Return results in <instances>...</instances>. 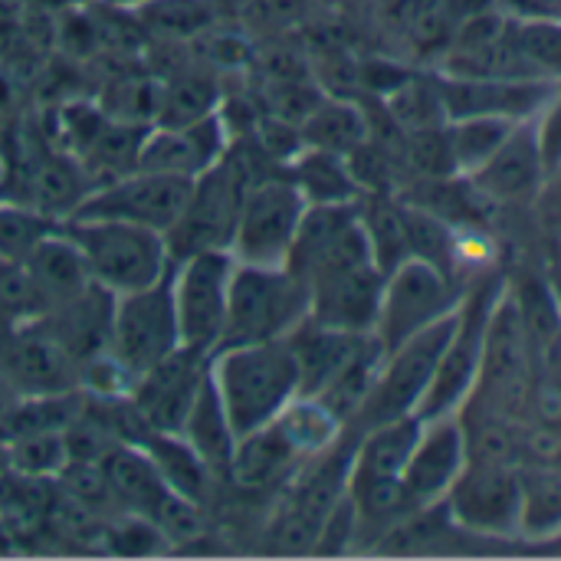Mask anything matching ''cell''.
Masks as SVG:
<instances>
[{"instance_id":"31","label":"cell","mask_w":561,"mask_h":561,"mask_svg":"<svg viewBox=\"0 0 561 561\" xmlns=\"http://www.w3.org/2000/svg\"><path fill=\"white\" fill-rule=\"evenodd\" d=\"M358 217L371 247L375 266L388 276L398 270L411 250H408V224H404V201H398L391 191L381 194H362L358 201Z\"/></svg>"},{"instance_id":"46","label":"cell","mask_w":561,"mask_h":561,"mask_svg":"<svg viewBox=\"0 0 561 561\" xmlns=\"http://www.w3.org/2000/svg\"><path fill=\"white\" fill-rule=\"evenodd\" d=\"M312 3H316L319 10H342L348 0H312Z\"/></svg>"},{"instance_id":"14","label":"cell","mask_w":561,"mask_h":561,"mask_svg":"<svg viewBox=\"0 0 561 561\" xmlns=\"http://www.w3.org/2000/svg\"><path fill=\"white\" fill-rule=\"evenodd\" d=\"M444 506L467 529L513 533L523 516V473L503 460H467Z\"/></svg>"},{"instance_id":"19","label":"cell","mask_w":561,"mask_h":561,"mask_svg":"<svg viewBox=\"0 0 561 561\" xmlns=\"http://www.w3.org/2000/svg\"><path fill=\"white\" fill-rule=\"evenodd\" d=\"M467 463V434L460 414H447L437 421H427L417 447L401 473L408 496L414 506H434L447 496L457 473Z\"/></svg>"},{"instance_id":"38","label":"cell","mask_w":561,"mask_h":561,"mask_svg":"<svg viewBox=\"0 0 561 561\" xmlns=\"http://www.w3.org/2000/svg\"><path fill=\"white\" fill-rule=\"evenodd\" d=\"M401 161L417 178H454V174H460L447 125H431V128L404 131V154H401Z\"/></svg>"},{"instance_id":"28","label":"cell","mask_w":561,"mask_h":561,"mask_svg":"<svg viewBox=\"0 0 561 561\" xmlns=\"http://www.w3.org/2000/svg\"><path fill=\"white\" fill-rule=\"evenodd\" d=\"M424 424L417 414H404L385 424H375L368 431L358 434V447H355V463H352V480H365V477H401L417 437H421Z\"/></svg>"},{"instance_id":"29","label":"cell","mask_w":561,"mask_h":561,"mask_svg":"<svg viewBox=\"0 0 561 561\" xmlns=\"http://www.w3.org/2000/svg\"><path fill=\"white\" fill-rule=\"evenodd\" d=\"M299 131L309 148L348 154L371 135V118L352 95H322Z\"/></svg>"},{"instance_id":"9","label":"cell","mask_w":561,"mask_h":561,"mask_svg":"<svg viewBox=\"0 0 561 561\" xmlns=\"http://www.w3.org/2000/svg\"><path fill=\"white\" fill-rule=\"evenodd\" d=\"M233 270L237 260L230 250H201L174 260L171 289L181 345L204 355H214L220 348Z\"/></svg>"},{"instance_id":"39","label":"cell","mask_w":561,"mask_h":561,"mask_svg":"<svg viewBox=\"0 0 561 561\" xmlns=\"http://www.w3.org/2000/svg\"><path fill=\"white\" fill-rule=\"evenodd\" d=\"M510 36L542 79H559L561 20H510Z\"/></svg>"},{"instance_id":"47","label":"cell","mask_w":561,"mask_h":561,"mask_svg":"<svg viewBox=\"0 0 561 561\" xmlns=\"http://www.w3.org/2000/svg\"><path fill=\"white\" fill-rule=\"evenodd\" d=\"M549 283H552V293H556V299H559V309H561V266L552 270V279H549Z\"/></svg>"},{"instance_id":"21","label":"cell","mask_w":561,"mask_h":561,"mask_svg":"<svg viewBox=\"0 0 561 561\" xmlns=\"http://www.w3.org/2000/svg\"><path fill=\"white\" fill-rule=\"evenodd\" d=\"M302 463H306V460H302L299 450L289 444V437L279 431V424L270 421V424H263V427H256V431L237 437L227 483H230L233 490H243V493L276 490V486L289 483Z\"/></svg>"},{"instance_id":"27","label":"cell","mask_w":561,"mask_h":561,"mask_svg":"<svg viewBox=\"0 0 561 561\" xmlns=\"http://www.w3.org/2000/svg\"><path fill=\"white\" fill-rule=\"evenodd\" d=\"M131 13L151 43H194L230 16V0H148Z\"/></svg>"},{"instance_id":"3","label":"cell","mask_w":561,"mask_h":561,"mask_svg":"<svg viewBox=\"0 0 561 561\" xmlns=\"http://www.w3.org/2000/svg\"><path fill=\"white\" fill-rule=\"evenodd\" d=\"M256 178H263V171L253 164L250 148L230 141L227 154L191 181L184 210L164 237L171 256L181 260L201 250H230L243 194Z\"/></svg>"},{"instance_id":"48","label":"cell","mask_w":561,"mask_h":561,"mask_svg":"<svg viewBox=\"0 0 561 561\" xmlns=\"http://www.w3.org/2000/svg\"><path fill=\"white\" fill-rule=\"evenodd\" d=\"M0 440H7V427H3V421H0Z\"/></svg>"},{"instance_id":"4","label":"cell","mask_w":561,"mask_h":561,"mask_svg":"<svg viewBox=\"0 0 561 561\" xmlns=\"http://www.w3.org/2000/svg\"><path fill=\"white\" fill-rule=\"evenodd\" d=\"M309 316V286L286 266L237 263L220 348L286 339Z\"/></svg>"},{"instance_id":"15","label":"cell","mask_w":561,"mask_h":561,"mask_svg":"<svg viewBox=\"0 0 561 561\" xmlns=\"http://www.w3.org/2000/svg\"><path fill=\"white\" fill-rule=\"evenodd\" d=\"M210 358L214 355L178 345L171 355H164L158 365H151L131 381L128 398L151 431H168V434L181 431L187 411L194 408L210 375Z\"/></svg>"},{"instance_id":"17","label":"cell","mask_w":561,"mask_h":561,"mask_svg":"<svg viewBox=\"0 0 561 561\" xmlns=\"http://www.w3.org/2000/svg\"><path fill=\"white\" fill-rule=\"evenodd\" d=\"M230 148V128L220 112L191 122V125H151L145 131L138 168L194 181L207 168H214Z\"/></svg>"},{"instance_id":"43","label":"cell","mask_w":561,"mask_h":561,"mask_svg":"<svg viewBox=\"0 0 561 561\" xmlns=\"http://www.w3.org/2000/svg\"><path fill=\"white\" fill-rule=\"evenodd\" d=\"M510 20H561V0H496Z\"/></svg>"},{"instance_id":"40","label":"cell","mask_w":561,"mask_h":561,"mask_svg":"<svg viewBox=\"0 0 561 561\" xmlns=\"http://www.w3.org/2000/svg\"><path fill=\"white\" fill-rule=\"evenodd\" d=\"M529 529H549L561 523V480L556 477H539L529 480L523 477V516Z\"/></svg>"},{"instance_id":"36","label":"cell","mask_w":561,"mask_h":561,"mask_svg":"<svg viewBox=\"0 0 561 561\" xmlns=\"http://www.w3.org/2000/svg\"><path fill=\"white\" fill-rule=\"evenodd\" d=\"M385 108L404 131L447 125V112H444L434 76H411L404 85H398L391 95H385Z\"/></svg>"},{"instance_id":"2","label":"cell","mask_w":561,"mask_h":561,"mask_svg":"<svg viewBox=\"0 0 561 561\" xmlns=\"http://www.w3.org/2000/svg\"><path fill=\"white\" fill-rule=\"evenodd\" d=\"M62 230L82 253L92 283L112 296L145 289L174 266L164 233L138 224L108 217H66Z\"/></svg>"},{"instance_id":"10","label":"cell","mask_w":561,"mask_h":561,"mask_svg":"<svg viewBox=\"0 0 561 561\" xmlns=\"http://www.w3.org/2000/svg\"><path fill=\"white\" fill-rule=\"evenodd\" d=\"M460 289L454 276L440 273L437 266L408 256L398 270L385 276L381 309L375 322V335L385 352H394L404 339L421 332L424 325L437 322L440 316L460 306Z\"/></svg>"},{"instance_id":"42","label":"cell","mask_w":561,"mask_h":561,"mask_svg":"<svg viewBox=\"0 0 561 561\" xmlns=\"http://www.w3.org/2000/svg\"><path fill=\"white\" fill-rule=\"evenodd\" d=\"M536 131H539V151H542V164L549 178L561 164V99H552L536 115Z\"/></svg>"},{"instance_id":"18","label":"cell","mask_w":561,"mask_h":561,"mask_svg":"<svg viewBox=\"0 0 561 561\" xmlns=\"http://www.w3.org/2000/svg\"><path fill=\"white\" fill-rule=\"evenodd\" d=\"M385 293V273L375 263H362L309 283V319L339 332H375Z\"/></svg>"},{"instance_id":"44","label":"cell","mask_w":561,"mask_h":561,"mask_svg":"<svg viewBox=\"0 0 561 561\" xmlns=\"http://www.w3.org/2000/svg\"><path fill=\"white\" fill-rule=\"evenodd\" d=\"M493 7H496V0H440V10L454 23H463V20H470V16H477L483 10H493Z\"/></svg>"},{"instance_id":"33","label":"cell","mask_w":561,"mask_h":561,"mask_svg":"<svg viewBox=\"0 0 561 561\" xmlns=\"http://www.w3.org/2000/svg\"><path fill=\"white\" fill-rule=\"evenodd\" d=\"M404 224H408V250H411V256L437 266L447 276H454L457 253H460L454 227L444 217H437V214H431V210H424L417 204H408V201H404Z\"/></svg>"},{"instance_id":"24","label":"cell","mask_w":561,"mask_h":561,"mask_svg":"<svg viewBox=\"0 0 561 561\" xmlns=\"http://www.w3.org/2000/svg\"><path fill=\"white\" fill-rule=\"evenodd\" d=\"M158 105H154V122L151 125H191L201 122L224 105V85L220 72L201 66L191 59L178 72L158 79Z\"/></svg>"},{"instance_id":"20","label":"cell","mask_w":561,"mask_h":561,"mask_svg":"<svg viewBox=\"0 0 561 561\" xmlns=\"http://www.w3.org/2000/svg\"><path fill=\"white\" fill-rule=\"evenodd\" d=\"M467 178L493 204H513L539 194L546 184V164L539 151L536 118H523L510 131V138Z\"/></svg>"},{"instance_id":"25","label":"cell","mask_w":561,"mask_h":561,"mask_svg":"<svg viewBox=\"0 0 561 561\" xmlns=\"http://www.w3.org/2000/svg\"><path fill=\"white\" fill-rule=\"evenodd\" d=\"M26 270H30V279L43 299V312L79 296L85 286H92V276L85 270V260L82 253L76 250V243L66 237L62 224L56 233H49L46 240H39L30 253H26Z\"/></svg>"},{"instance_id":"32","label":"cell","mask_w":561,"mask_h":561,"mask_svg":"<svg viewBox=\"0 0 561 561\" xmlns=\"http://www.w3.org/2000/svg\"><path fill=\"white\" fill-rule=\"evenodd\" d=\"M276 424L289 437V444L299 450L302 460H312L322 450H329L342 437V431H345V424L319 398H309V394H296L279 411Z\"/></svg>"},{"instance_id":"7","label":"cell","mask_w":561,"mask_h":561,"mask_svg":"<svg viewBox=\"0 0 561 561\" xmlns=\"http://www.w3.org/2000/svg\"><path fill=\"white\" fill-rule=\"evenodd\" d=\"M171 270L145 289L115 296L112 329H108V355L125 368V375L131 381L181 345Z\"/></svg>"},{"instance_id":"1","label":"cell","mask_w":561,"mask_h":561,"mask_svg":"<svg viewBox=\"0 0 561 561\" xmlns=\"http://www.w3.org/2000/svg\"><path fill=\"white\" fill-rule=\"evenodd\" d=\"M210 381L237 437L270 424L299 394V368L289 339L217 348Z\"/></svg>"},{"instance_id":"13","label":"cell","mask_w":561,"mask_h":561,"mask_svg":"<svg viewBox=\"0 0 561 561\" xmlns=\"http://www.w3.org/2000/svg\"><path fill=\"white\" fill-rule=\"evenodd\" d=\"M529 358H533V342L526 335L516 296H513V289L503 286L496 296V306L490 312L483 362H480V375H477L470 398L486 401V408L493 414L510 411L526 391Z\"/></svg>"},{"instance_id":"16","label":"cell","mask_w":561,"mask_h":561,"mask_svg":"<svg viewBox=\"0 0 561 561\" xmlns=\"http://www.w3.org/2000/svg\"><path fill=\"white\" fill-rule=\"evenodd\" d=\"M447 122L457 118H480V115H500V118H536L552 99L556 85L552 79H457L434 72Z\"/></svg>"},{"instance_id":"12","label":"cell","mask_w":561,"mask_h":561,"mask_svg":"<svg viewBox=\"0 0 561 561\" xmlns=\"http://www.w3.org/2000/svg\"><path fill=\"white\" fill-rule=\"evenodd\" d=\"M0 378L16 398L56 394L79 388V365L56 345L39 316L16 319L0 312Z\"/></svg>"},{"instance_id":"45","label":"cell","mask_w":561,"mask_h":561,"mask_svg":"<svg viewBox=\"0 0 561 561\" xmlns=\"http://www.w3.org/2000/svg\"><path fill=\"white\" fill-rule=\"evenodd\" d=\"M542 201H546L549 210L561 214V164L546 178V184H542Z\"/></svg>"},{"instance_id":"41","label":"cell","mask_w":561,"mask_h":561,"mask_svg":"<svg viewBox=\"0 0 561 561\" xmlns=\"http://www.w3.org/2000/svg\"><path fill=\"white\" fill-rule=\"evenodd\" d=\"M434 7H440V0H378V23L394 33V36H408V30L427 16Z\"/></svg>"},{"instance_id":"23","label":"cell","mask_w":561,"mask_h":561,"mask_svg":"<svg viewBox=\"0 0 561 561\" xmlns=\"http://www.w3.org/2000/svg\"><path fill=\"white\" fill-rule=\"evenodd\" d=\"M99 470H102V477H105L122 513H135V516L151 519V513L158 510V503L168 493L154 460L135 444H112L99 457Z\"/></svg>"},{"instance_id":"34","label":"cell","mask_w":561,"mask_h":561,"mask_svg":"<svg viewBox=\"0 0 561 561\" xmlns=\"http://www.w3.org/2000/svg\"><path fill=\"white\" fill-rule=\"evenodd\" d=\"M516 118H500V115H480V118H457L447 122L450 128V145L457 158L460 174H473L516 128Z\"/></svg>"},{"instance_id":"30","label":"cell","mask_w":561,"mask_h":561,"mask_svg":"<svg viewBox=\"0 0 561 561\" xmlns=\"http://www.w3.org/2000/svg\"><path fill=\"white\" fill-rule=\"evenodd\" d=\"M286 174L306 197V204H352L362 201V191L348 171L345 154L322 151V148H302L289 164Z\"/></svg>"},{"instance_id":"6","label":"cell","mask_w":561,"mask_h":561,"mask_svg":"<svg viewBox=\"0 0 561 561\" xmlns=\"http://www.w3.org/2000/svg\"><path fill=\"white\" fill-rule=\"evenodd\" d=\"M306 214V197L289 174L256 178L240 204L230 253L237 263L250 266H286L299 220Z\"/></svg>"},{"instance_id":"5","label":"cell","mask_w":561,"mask_h":561,"mask_svg":"<svg viewBox=\"0 0 561 561\" xmlns=\"http://www.w3.org/2000/svg\"><path fill=\"white\" fill-rule=\"evenodd\" d=\"M457 319H460V306L454 312L440 316L437 322L424 325L411 339H404L394 352H388L365 408L348 424L352 431L362 434L375 424H385V421H394V417L417 411V404H421V398H424V391H427V385L440 365V355H444V348L457 329Z\"/></svg>"},{"instance_id":"35","label":"cell","mask_w":561,"mask_h":561,"mask_svg":"<svg viewBox=\"0 0 561 561\" xmlns=\"http://www.w3.org/2000/svg\"><path fill=\"white\" fill-rule=\"evenodd\" d=\"M7 454H10V470L26 480H56L69 463V447L62 431L7 437Z\"/></svg>"},{"instance_id":"8","label":"cell","mask_w":561,"mask_h":561,"mask_svg":"<svg viewBox=\"0 0 561 561\" xmlns=\"http://www.w3.org/2000/svg\"><path fill=\"white\" fill-rule=\"evenodd\" d=\"M503 283H477L473 293H467L460 299V319L457 329L440 355V365L417 404V417L421 424L457 414V408L470 398L477 375H480V362H483V342H486V325H490V312L496 306Z\"/></svg>"},{"instance_id":"11","label":"cell","mask_w":561,"mask_h":561,"mask_svg":"<svg viewBox=\"0 0 561 561\" xmlns=\"http://www.w3.org/2000/svg\"><path fill=\"white\" fill-rule=\"evenodd\" d=\"M187 191H191V181L184 178H168V174L135 168L122 178H112L85 191L69 217H108V220L138 224L168 237V230L184 210Z\"/></svg>"},{"instance_id":"37","label":"cell","mask_w":561,"mask_h":561,"mask_svg":"<svg viewBox=\"0 0 561 561\" xmlns=\"http://www.w3.org/2000/svg\"><path fill=\"white\" fill-rule=\"evenodd\" d=\"M62 220L23 204V201H7L0 204V256L26 260V253L46 240L49 233L59 230Z\"/></svg>"},{"instance_id":"26","label":"cell","mask_w":561,"mask_h":561,"mask_svg":"<svg viewBox=\"0 0 561 561\" xmlns=\"http://www.w3.org/2000/svg\"><path fill=\"white\" fill-rule=\"evenodd\" d=\"M178 434L204 460V467L214 473V480L227 483L233 447H237V434L230 427V417H227V411H224V404L217 398V388H214L210 375H207V381H204V388H201V394H197L194 408L187 411V417H184Z\"/></svg>"},{"instance_id":"22","label":"cell","mask_w":561,"mask_h":561,"mask_svg":"<svg viewBox=\"0 0 561 561\" xmlns=\"http://www.w3.org/2000/svg\"><path fill=\"white\" fill-rule=\"evenodd\" d=\"M365 335H371V332H365ZM365 335L339 332V329L319 325V322H312L306 316L286 335L289 345H293V355H296V368H299V394L316 398L342 371V365L358 352Z\"/></svg>"}]
</instances>
